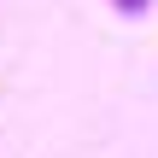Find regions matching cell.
Segmentation results:
<instances>
[{"mask_svg": "<svg viewBox=\"0 0 158 158\" xmlns=\"http://www.w3.org/2000/svg\"><path fill=\"white\" fill-rule=\"evenodd\" d=\"M111 6H117V12H129V18H141V12H147L152 0H111Z\"/></svg>", "mask_w": 158, "mask_h": 158, "instance_id": "1", "label": "cell"}]
</instances>
